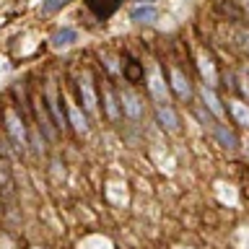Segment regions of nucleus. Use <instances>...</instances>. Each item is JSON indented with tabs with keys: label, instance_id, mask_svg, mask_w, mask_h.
I'll return each instance as SVG.
<instances>
[{
	"label": "nucleus",
	"instance_id": "9d476101",
	"mask_svg": "<svg viewBox=\"0 0 249 249\" xmlns=\"http://www.w3.org/2000/svg\"><path fill=\"white\" fill-rule=\"evenodd\" d=\"M122 70H124V78H127L130 83H140V81H143V65H140L138 60L124 57V65H122Z\"/></svg>",
	"mask_w": 249,
	"mask_h": 249
},
{
	"label": "nucleus",
	"instance_id": "f257e3e1",
	"mask_svg": "<svg viewBox=\"0 0 249 249\" xmlns=\"http://www.w3.org/2000/svg\"><path fill=\"white\" fill-rule=\"evenodd\" d=\"M5 130H8V135H11L13 145L18 148V151H23V145H26V127H23L21 117H16V112H11V109L5 112Z\"/></svg>",
	"mask_w": 249,
	"mask_h": 249
},
{
	"label": "nucleus",
	"instance_id": "4be33fe9",
	"mask_svg": "<svg viewBox=\"0 0 249 249\" xmlns=\"http://www.w3.org/2000/svg\"><path fill=\"white\" fill-rule=\"evenodd\" d=\"M140 3H145V5H151V3H153V0H140Z\"/></svg>",
	"mask_w": 249,
	"mask_h": 249
},
{
	"label": "nucleus",
	"instance_id": "39448f33",
	"mask_svg": "<svg viewBox=\"0 0 249 249\" xmlns=\"http://www.w3.org/2000/svg\"><path fill=\"white\" fill-rule=\"evenodd\" d=\"M148 89H151V96L159 101V104H169V96H166V83H163V78H161V73L159 70H153L151 73V78H148Z\"/></svg>",
	"mask_w": 249,
	"mask_h": 249
},
{
	"label": "nucleus",
	"instance_id": "aec40b11",
	"mask_svg": "<svg viewBox=\"0 0 249 249\" xmlns=\"http://www.w3.org/2000/svg\"><path fill=\"white\" fill-rule=\"evenodd\" d=\"M236 44L249 54V31H236Z\"/></svg>",
	"mask_w": 249,
	"mask_h": 249
},
{
	"label": "nucleus",
	"instance_id": "f3484780",
	"mask_svg": "<svg viewBox=\"0 0 249 249\" xmlns=\"http://www.w3.org/2000/svg\"><path fill=\"white\" fill-rule=\"evenodd\" d=\"M13 190V177H11V169H8L5 159H0V192L3 195H11Z\"/></svg>",
	"mask_w": 249,
	"mask_h": 249
},
{
	"label": "nucleus",
	"instance_id": "7ed1b4c3",
	"mask_svg": "<svg viewBox=\"0 0 249 249\" xmlns=\"http://www.w3.org/2000/svg\"><path fill=\"white\" fill-rule=\"evenodd\" d=\"M156 120H159V124L163 130H169V132L179 130V117H177V112L169 104H159V107H156Z\"/></svg>",
	"mask_w": 249,
	"mask_h": 249
},
{
	"label": "nucleus",
	"instance_id": "423d86ee",
	"mask_svg": "<svg viewBox=\"0 0 249 249\" xmlns=\"http://www.w3.org/2000/svg\"><path fill=\"white\" fill-rule=\"evenodd\" d=\"M120 3L122 0H86V5H89L99 18H109V16L120 8Z\"/></svg>",
	"mask_w": 249,
	"mask_h": 249
},
{
	"label": "nucleus",
	"instance_id": "5701e85b",
	"mask_svg": "<svg viewBox=\"0 0 249 249\" xmlns=\"http://www.w3.org/2000/svg\"><path fill=\"white\" fill-rule=\"evenodd\" d=\"M247 75H249V70H247Z\"/></svg>",
	"mask_w": 249,
	"mask_h": 249
},
{
	"label": "nucleus",
	"instance_id": "4468645a",
	"mask_svg": "<svg viewBox=\"0 0 249 249\" xmlns=\"http://www.w3.org/2000/svg\"><path fill=\"white\" fill-rule=\"evenodd\" d=\"M215 132V138L221 140V145H226V148H236L239 145V140H236V135H233L231 130H226L221 122H213V127H210Z\"/></svg>",
	"mask_w": 249,
	"mask_h": 249
},
{
	"label": "nucleus",
	"instance_id": "9b49d317",
	"mask_svg": "<svg viewBox=\"0 0 249 249\" xmlns=\"http://www.w3.org/2000/svg\"><path fill=\"white\" fill-rule=\"evenodd\" d=\"M200 73H202V78H205V86H210V89L218 83L215 65H213V60H210L208 54H202V57H200Z\"/></svg>",
	"mask_w": 249,
	"mask_h": 249
},
{
	"label": "nucleus",
	"instance_id": "6ab92c4d",
	"mask_svg": "<svg viewBox=\"0 0 249 249\" xmlns=\"http://www.w3.org/2000/svg\"><path fill=\"white\" fill-rule=\"evenodd\" d=\"M70 0H47V3L42 5V13H54V11H60L62 5H68Z\"/></svg>",
	"mask_w": 249,
	"mask_h": 249
},
{
	"label": "nucleus",
	"instance_id": "0eeeda50",
	"mask_svg": "<svg viewBox=\"0 0 249 249\" xmlns=\"http://www.w3.org/2000/svg\"><path fill=\"white\" fill-rule=\"evenodd\" d=\"M156 18H159V11L153 5H145V3H140L138 8L130 11V21H135V23H153Z\"/></svg>",
	"mask_w": 249,
	"mask_h": 249
},
{
	"label": "nucleus",
	"instance_id": "20e7f679",
	"mask_svg": "<svg viewBox=\"0 0 249 249\" xmlns=\"http://www.w3.org/2000/svg\"><path fill=\"white\" fill-rule=\"evenodd\" d=\"M78 93H81V101H83V109L91 114H96V93H93V86L89 81V75L81 78V83H78Z\"/></svg>",
	"mask_w": 249,
	"mask_h": 249
},
{
	"label": "nucleus",
	"instance_id": "f03ea898",
	"mask_svg": "<svg viewBox=\"0 0 249 249\" xmlns=\"http://www.w3.org/2000/svg\"><path fill=\"white\" fill-rule=\"evenodd\" d=\"M120 101H122V112L130 117V120H140V114H143V104H140L138 93H132L130 89H124L120 93Z\"/></svg>",
	"mask_w": 249,
	"mask_h": 249
},
{
	"label": "nucleus",
	"instance_id": "2eb2a0df",
	"mask_svg": "<svg viewBox=\"0 0 249 249\" xmlns=\"http://www.w3.org/2000/svg\"><path fill=\"white\" fill-rule=\"evenodd\" d=\"M44 104H47V109L52 112V117H54V122H57V127H65V114H62V99H54L52 93H47V99H44Z\"/></svg>",
	"mask_w": 249,
	"mask_h": 249
},
{
	"label": "nucleus",
	"instance_id": "dca6fc26",
	"mask_svg": "<svg viewBox=\"0 0 249 249\" xmlns=\"http://www.w3.org/2000/svg\"><path fill=\"white\" fill-rule=\"evenodd\" d=\"M68 117H70V124H73V127L81 132V135H86V132H89V122H86V117L81 114V109H75L73 104L68 107Z\"/></svg>",
	"mask_w": 249,
	"mask_h": 249
},
{
	"label": "nucleus",
	"instance_id": "412c9836",
	"mask_svg": "<svg viewBox=\"0 0 249 249\" xmlns=\"http://www.w3.org/2000/svg\"><path fill=\"white\" fill-rule=\"evenodd\" d=\"M239 3H241V8H244V13L249 16V0H239Z\"/></svg>",
	"mask_w": 249,
	"mask_h": 249
},
{
	"label": "nucleus",
	"instance_id": "6e6552de",
	"mask_svg": "<svg viewBox=\"0 0 249 249\" xmlns=\"http://www.w3.org/2000/svg\"><path fill=\"white\" fill-rule=\"evenodd\" d=\"M171 86H174V91H177V96H182V99H190L192 96V86H190V81L184 78V73L182 70H171Z\"/></svg>",
	"mask_w": 249,
	"mask_h": 249
},
{
	"label": "nucleus",
	"instance_id": "ddd939ff",
	"mask_svg": "<svg viewBox=\"0 0 249 249\" xmlns=\"http://www.w3.org/2000/svg\"><path fill=\"white\" fill-rule=\"evenodd\" d=\"M229 112H231V117L239 124L249 127V107L244 104V101H229Z\"/></svg>",
	"mask_w": 249,
	"mask_h": 249
},
{
	"label": "nucleus",
	"instance_id": "f8f14e48",
	"mask_svg": "<svg viewBox=\"0 0 249 249\" xmlns=\"http://www.w3.org/2000/svg\"><path fill=\"white\" fill-rule=\"evenodd\" d=\"M75 39H78L75 29H60V31H54V36L50 39V42H52V47H54V50H62V47L73 44Z\"/></svg>",
	"mask_w": 249,
	"mask_h": 249
},
{
	"label": "nucleus",
	"instance_id": "a211bd4d",
	"mask_svg": "<svg viewBox=\"0 0 249 249\" xmlns=\"http://www.w3.org/2000/svg\"><path fill=\"white\" fill-rule=\"evenodd\" d=\"M104 107H107V114H109V120H117L120 117V107H117V99H114V93L104 89Z\"/></svg>",
	"mask_w": 249,
	"mask_h": 249
},
{
	"label": "nucleus",
	"instance_id": "1a4fd4ad",
	"mask_svg": "<svg viewBox=\"0 0 249 249\" xmlns=\"http://www.w3.org/2000/svg\"><path fill=\"white\" fill-rule=\"evenodd\" d=\"M202 101H205V107L218 117V120H223V117H226V109L221 107V99L213 93V89H210V86H202Z\"/></svg>",
	"mask_w": 249,
	"mask_h": 249
}]
</instances>
